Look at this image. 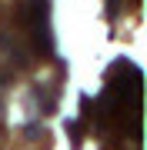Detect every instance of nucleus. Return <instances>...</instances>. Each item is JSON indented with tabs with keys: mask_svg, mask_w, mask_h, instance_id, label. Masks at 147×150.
<instances>
[{
	"mask_svg": "<svg viewBox=\"0 0 147 150\" xmlns=\"http://www.w3.org/2000/svg\"><path fill=\"white\" fill-rule=\"evenodd\" d=\"M23 134H27V137H37V134H40V123H30V127L23 130Z\"/></svg>",
	"mask_w": 147,
	"mask_h": 150,
	"instance_id": "nucleus-1",
	"label": "nucleus"
}]
</instances>
